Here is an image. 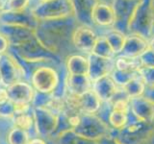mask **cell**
<instances>
[{"label":"cell","instance_id":"1","mask_svg":"<svg viewBox=\"0 0 154 144\" xmlns=\"http://www.w3.org/2000/svg\"><path fill=\"white\" fill-rule=\"evenodd\" d=\"M30 13L38 22L55 21L76 16L72 0H50L46 2H38L30 9Z\"/></svg>","mask_w":154,"mask_h":144},{"label":"cell","instance_id":"2","mask_svg":"<svg viewBox=\"0 0 154 144\" xmlns=\"http://www.w3.org/2000/svg\"><path fill=\"white\" fill-rule=\"evenodd\" d=\"M153 131V123L128 117L127 124L120 130L112 129L110 136L115 137L120 144H146Z\"/></svg>","mask_w":154,"mask_h":144},{"label":"cell","instance_id":"3","mask_svg":"<svg viewBox=\"0 0 154 144\" xmlns=\"http://www.w3.org/2000/svg\"><path fill=\"white\" fill-rule=\"evenodd\" d=\"M154 32V9L152 0H140L129 25V35L150 40Z\"/></svg>","mask_w":154,"mask_h":144},{"label":"cell","instance_id":"4","mask_svg":"<svg viewBox=\"0 0 154 144\" xmlns=\"http://www.w3.org/2000/svg\"><path fill=\"white\" fill-rule=\"evenodd\" d=\"M71 130L78 136L94 141L109 136L112 132V128L104 119L89 113H82L79 123Z\"/></svg>","mask_w":154,"mask_h":144},{"label":"cell","instance_id":"5","mask_svg":"<svg viewBox=\"0 0 154 144\" xmlns=\"http://www.w3.org/2000/svg\"><path fill=\"white\" fill-rule=\"evenodd\" d=\"M139 2L140 0H113L111 6L115 14V23L112 29L128 36L130 22Z\"/></svg>","mask_w":154,"mask_h":144},{"label":"cell","instance_id":"6","mask_svg":"<svg viewBox=\"0 0 154 144\" xmlns=\"http://www.w3.org/2000/svg\"><path fill=\"white\" fill-rule=\"evenodd\" d=\"M31 82L38 92L50 94L57 88L60 78L56 69L50 66H41L33 72Z\"/></svg>","mask_w":154,"mask_h":144},{"label":"cell","instance_id":"7","mask_svg":"<svg viewBox=\"0 0 154 144\" xmlns=\"http://www.w3.org/2000/svg\"><path fill=\"white\" fill-rule=\"evenodd\" d=\"M34 124L38 136H50L59 126V115L45 107H34Z\"/></svg>","mask_w":154,"mask_h":144},{"label":"cell","instance_id":"8","mask_svg":"<svg viewBox=\"0 0 154 144\" xmlns=\"http://www.w3.org/2000/svg\"><path fill=\"white\" fill-rule=\"evenodd\" d=\"M0 33L8 38L10 44L23 45L36 37V29L32 26L17 23H1Z\"/></svg>","mask_w":154,"mask_h":144},{"label":"cell","instance_id":"9","mask_svg":"<svg viewBox=\"0 0 154 144\" xmlns=\"http://www.w3.org/2000/svg\"><path fill=\"white\" fill-rule=\"evenodd\" d=\"M22 67L14 58L5 53L0 55V78L4 86H11L22 76Z\"/></svg>","mask_w":154,"mask_h":144},{"label":"cell","instance_id":"10","mask_svg":"<svg viewBox=\"0 0 154 144\" xmlns=\"http://www.w3.org/2000/svg\"><path fill=\"white\" fill-rule=\"evenodd\" d=\"M97 38L98 37L93 27L81 24L74 29L71 35V41L78 50L91 53Z\"/></svg>","mask_w":154,"mask_h":144},{"label":"cell","instance_id":"11","mask_svg":"<svg viewBox=\"0 0 154 144\" xmlns=\"http://www.w3.org/2000/svg\"><path fill=\"white\" fill-rule=\"evenodd\" d=\"M129 113L134 118L144 122L154 121V103L144 96L129 100Z\"/></svg>","mask_w":154,"mask_h":144},{"label":"cell","instance_id":"12","mask_svg":"<svg viewBox=\"0 0 154 144\" xmlns=\"http://www.w3.org/2000/svg\"><path fill=\"white\" fill-rule=\"evenodd\" d=\"M89 71L88 76L91 81L95 82L104 76L110 75L115 69V59H104L98 57L93 53L88 56Z\"/></svg>","mask_w":154,"mask_h":144},{"label":"cell","instance_id":"13","mask_svg":"<svg viewBox=\"0 0 154 144\" xmlns=\"http://www.w3.org/2000/svg\"><path fill=\"white\" fill-rule=\"evenodd\" d=\"M8 99L14 104H30L33 102L34 88L28 83L17 81L6 88Z\"/></svg>","mask_w":154,"mask_h":144},{"label":"cell","instance_id":"14","mask_svg":"<svg viewBox=\"0 0 154 144\" xmlns=\"http://www.w3.org/2000/svg\"><path fill=\"white\" fill-rule=\"evenodd\" d=\"M93 90L103 103H110L118 93L117 85L110 75L104 76L94 82Z\"/></svg>","mask_w":154,"mask_h":144},{"label":"cell","instance_id":"15","mask_svg":"<svg viewBox=\"0 0 154 144\" xmlns=\"http://www.w3.org/2000/svg\"><path fill=\"white\" fill-rule=\"evenodd\" d=\"M91 21L99 27H112L115 23L114 10L110 4L97 2L91 11Z\"/></svg>","mask_w":154,"mask_h":144},{"label":"cell","instance_id":"16","mask_svg":"<svg viewBox=\"0 0 154 144\" xmlns=\"http://www.w3.org/2000/svg\"><path fill=\"white\" fill-rule=\"evenodd\" d=\"M146 50H148V40L137 35H128L119 55L128 58H140Z\"/></svg>","mask_w":154,"mask_h":144},{"label":"cell","instance_id":"17","mask_svg":"<svg viewBox=\"0 0 154 144\" xmlns=\"http://www.w3.org/2000/svg\"><path fill=\"white\" fill-rule=\"evenodd\" d=\"M93 82L88 75H71L69 74L66 80V85L70 95L80 96L87 91L93 89Z\"/></svg>","mask_w":154,"mask_h":144},{"label":"cell","instance_id":"18","mask_svg":"<svg viewBox=\"0 0 154 144\" xmlns=\"http://www.w3.org/2000/svg\"><path fill=\"white\" fill-rule=\"evenodd\" d=\"M74 4L75 12H76V19L84 24L93 27V21H91V11L94 5L97 3V0H72Z\"/></svg>","mask_w":154,"mask_h":144},{"label":"cell","instance_id":"19","mask_svg":"<svg viewBox=\"0 0 154 144\" xmlns=\"http://www.w3.org/2000/svg\"><path fill=\"white\" fill-rule=\"evenodd\" d=\"M66 69L71 75H88V58L81 55H71L66 59Z\"/></svg>","mask_w":154,"mask_h":144},{"label":"cell","instance_id":"20","mask_svg":"<svg viewBox=\"0 0 154 144\" xmlns=\"http://www.w3.org/2000/svg\"><path fill=\"white\" fill-rule=\"evenodd\" d=\"M141 58H128L119 55L115 59V68L122 71H139L143 66Z\"/></svg>","mask_w":154,"mask_h":144},{"label":"cell","instance_id":"21","mask_svg":"<svg viewBox=\"0 0 154 144\" xmlns=\"http://www.w3.org/2000/svg\"><path fill=\"white\" fill-rule=\"evenodd\" d=\"M122 88L127 97L131 99L139 97V96H143L144 93V90L146 88V86L141 75H139L136 78L128 82L124 86H122Z\"/></svg>","mask_w":154,"mask_h":144},{"label":"cell","instance_id":"22","mask_svg":"<svg viewBox=\"0 0 154 144\" xmlns=\"http://www.w3.org/2000/svg\"><path fill=\"white\" fill-rule=\"evenodd\" d=\"M104 37L109 42V44L111 48H112V50L114 51L115 55H119L123 49L126 36L123 35L122 33L112 29V30H110L106 33Z\"/></svg>","mask_w":154,"mask_h":144},{"label":"cell","instance_id":"23","mask_svg":"<svg viewBox=\"0 0 154 144\" xmlns=\"http://www.w3.org/2000/svg\"><path fill=\"white\" fill-rule=\"evenodd\" d=\"M128 114L129 112H122V110H113L111 108L107 115L109 126L115 130L122 129L128 122Z\"/></svg>","mask_w":154,"mask_h":144},{"label":"cell","instance_id":"24","mask_svg":"<svg viewBox=\"0 0 154 144\" xmlns=\"http://www.w3.org/2000/svg\"><path fill=\"white\" fill-rule=\"evenodd\" d=\"M91 53H93V54L98 57L104 58V59H113L115 56L114 51L112 50L109 42L107 41L104 36L97 38L95 44Z\"/></svg>","mask_w":154,"mask_h":144},{"label":"cell","instance_id":"25","mask_svg":"<svg viewBox=\"0 0 154 144\" xmlns=\"http://www.w3.org/2000/svg\"><path fill=\"white\" fill-rule=\"evenodd\" d=\"M60 144H97V141L82 137L69 129L60 136Z\"/></svg>","mask_w":154,"mask_h":144},{"label":"cell","instance_id":"26","mask_svg":"<svg viewBox=\"0 0 154 144\" xmlns=\"http://www.w3.org/2000/svg\"><path fill=\"white\" fill-rule=\"evenodd\" d=\"M139 75V71H122L117 68H115L110 74L116 85H119L120 86H124L128 82L136 78Z\"/></svg>","mask_w":154,"mask_h":144},{"label":"cell","instance_id":"27","mask_svg":"<svg viewBox=\"0 0 154 144\" xmlns=\"http://www.w3.org/2000/svg\"><path fill=\"white\" fill-rule=\"evenodd\" d=\"M29 136L27 131L14 127L7 136L8 144H28Z\"/></svg>","mask_w":154,"mask_h":144},{"label":"cell","instance_id":"28","mask_svg":"<svg viewBox=\"0 0 154 144\" xmlns=\"http://www.w3.org/2000/svg\"><path fill=\"white\" fill-rule=\"evenodd\" d=\"M31 0H7L2 10L5 13H21L26 11Z\"/></svg>","mask_w":154,"mask_h":144},{"label":"cell","instance_id":"29","mask_svg":"<svg viewBox=\"0 0 154 144\" xmlns=\"http://www.w3.org/2000/svg\"><path fill=\"white\" fill-rule=\"evenodd\" d=\"M13 120H14V127L22 129L24 131H28L29 129H31V127L34 124L33 113L29 114L28 112L20 113V114H14L13 117Z\"/></svg>","mask_w":154,"mask_h":144},{"label":"cell","instance_id":"30","mask_svg":"<svg viewBox=\"0 0 154 144\" xmlns=\"http://www.w3.org/2000/svg\"><path fill=\"white\" fill-rule=\"evenodd\" d=\"M139 73L146 83V88L154 86V66L143 65L139 69Z\"/></svg>","mask_w":154,"mask_h":144},{"label":"cell","instance_id":"31","mask_svg":"<svg viewBox=\"0 0 154 144\" xmlns=\"http://www.w3.org/2000/svg\"><path fill=\"white\" fill-rule=\"evenodd\" d=\"M16 112V104L9 99L3 100L0 102V116L1 117H14Z\"/></svg>","mask_w":154,"mask_h":144},{"label":"cell","instance_id":"32","mask_svg":"<svg viewBox=\"0 0 154 144\" xmlns=\"http://www.w3.org/2000/svg\"><path fill=\"white\" fill-rule=\"evenodd\" d=\"M140 58H141L143 65L154 66V53L152 51H150L149 49L146 50Z\"/></svg>","mask_w":154,"mask_h":144},{"label":"cell","instance_id":"33","mask_svg":"<svg viewBox=\"0 0 154 144\" xmlns=\"http://www.w3.org/2000/svg\"><path fill=\"white\" fill-rule=\"evenodd\" d=\"M10 45V42L8 38L5 37L3 34L0 33V55L5 54L8 50V47Z\"/></svg>","mask_w":154,"mask_h":144},{"label":"cell","instance_id":"34","mask_svg":"<svg viewBox=\"0 0 154 144\" xmlns=\"http://www.w3.org/2000/svg\"><path fill=\"white\" fill-rule=\"evenodd\" d=\"M97 144H120V143L115 137L109 134V136H104L102 138H100L99 140H97Z\"/></svg>","mask_w":154,"mask_h":144},{"label":"cell","instance_id":"35","mask_svg":"<svg viewBox=\"0 0 154 144\" xmlns=\"http://www.w3.org/2000/svg\"><path fill=\"white\" fill-rule=\"evenodd\" d=\"M143 96L154 103V86L153 88H146V90H144Z\"/></svg>","mask_w":154,"mask_h":144},{"label":"cell","instance_id":"36","mask_svg":"<svg viewBox=\"0 0 154 144\" xmlns=\"http://www.w3.org/2000/svg\"><path fill=\"white\" fill-rule=\"evenodd\" d=\"M28 144H46V142L42 138H34L29 141Z\"/></svg>","mask_w":154,"mask_h":144},{"label":"cell","instance_id":"37","mask_svg":"<svg viewBox=\"0 0 154 144\" xmlns=\"http://www.w3.org/2000/svg\"><path fill=\"white\" fill-rule=\"evenodd\" d=\"M8 99V96H7V92H6V88H0V102L3 100H6Z\"/></svg>","mask_w":154,"mask_h":144},{"label":"cell","instance_id":"38","mask_svg":"<svg viewBox=\"0 0 154 144\" xmlns=\"http://www.w3.org/2000/svg\"><path fill=\"white\" fill-rule=\"evenodd\" d=\"M148 49L154 53V37H152L148 41Z\"/></svg>","mask_w":154,"mask_h":144},{"label":"cell","instance_id":"39","mask_svg":"<svg viewBox=\"0 0 154 144\" xmlns=\"http://www.w3.org/2000/svg\"><path fill=\"white\" fill-rule=\"evenodd\" d=\"M146 144H154V131H153L152 134H150V136H149V138H148V140H147Z\"/></svg>","mask_w":154,"mask_h":144},{"label":"cell","instance_id":"40","mask_svg":"<svg viewBox=\"0 0 154 144\" xmlns=\"http://www.w3.org/2000/svg\"><path fill=\"white\" fill-rule=\"evenodd\" d=\"M98 2H103V3H107V4H112L113 0H97Z\"/></svg>","mask_w":154,"mask_h":144},{"label":"cell","instance_id":"41","mask_svg":"<svg viewBox=\"0 0 154 144\" xmlns=\"http://www.w3.org/2000/svg\"><path fill=\"white\" fill-rule=\"evenodd\" d=\"M2 14H3V10H2V8H1V7H0V17H1Z\"/></svg>","mask_w":154,"mask_h":144},{"label":"cell","instance_id":"42","mask_svg":"<svg viewBox=\"0 0 154 144\" xmlns=\"http://www.w3.org/2000/svg\"><path fill=\"white\" fill-rule=\"evenodd\" d=\"M46 1H50V0H38V2H46Z\"/></svg>","mask_w":154,"mask_h":144},{"label":"cell","instance_id":"43","mask_svg":"<svg viewBox=\"0 0 154 144\" xmlns=\"http://www.w3.org/2000/svg\"><path fill=\"white\" fill-rule=\"evenodd\" d=\"M0 7H2V0H0Z\"/></svg>","mask_w":154,"mask_h":144},{"label":"cell","instance_id":"44","mask_svg":"<svg viewBox=\"0 0 154 144\" xmlns=\"http://www.w3.org/2000/svg\"><path fill=\"white\" fill-rule=\"evenodd\" d=\"M152 6H153V9H154V0H152Z\"/></svg>","mask_w":154,"mask_h":144},{"label":"cell","instance_id":"45","mask_svg":"<svg viewBox=\"0 0 154 144\" xmlns=\"http://www.w3.org/2000/svg\"><path fill=\"white\" fill-rule=\"evenodd\" d=\"M0 84H1V78H0Z\"/></svg>","mask_w":154,"mask_h":144},{"label":"cell","instance_id":"46","mask_svg":"<svg viewBox=\"0 0 154 144\" xmlns=\"http://www.w3.org/2000/svg\"><path fill=\"white\" fill-rule=\"evenodd\" d=\"M153 124H154V121H153Z\"/></svg>","mask_w":154,"mask_h":144},{"label":"cell","instance_id":"47","mask_svg":"<svg viewBox=\"0 0 154 144\" xmlns=\"http://www.w3.org/2000/svg\"></svg>","mask_w":154,"mask_h":144}]
</instances>
